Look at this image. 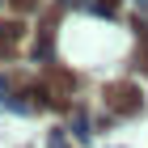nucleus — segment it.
<instances>
[{"instance_id": "f257e3e1", "label": "nucleus", "mask_w": 148, "mask_h": 148, "mask_svg": "<svg viewBox=\"0 0 148 148\" xmlns=\"http://www.w3.org/2000/svg\"><path fill=\"white\" fill-rule=\"evenodd\" d=\"M106 106L131 110V106H140V89H136V85H110V89H106Z\"/></svg>"}]
</instances>
